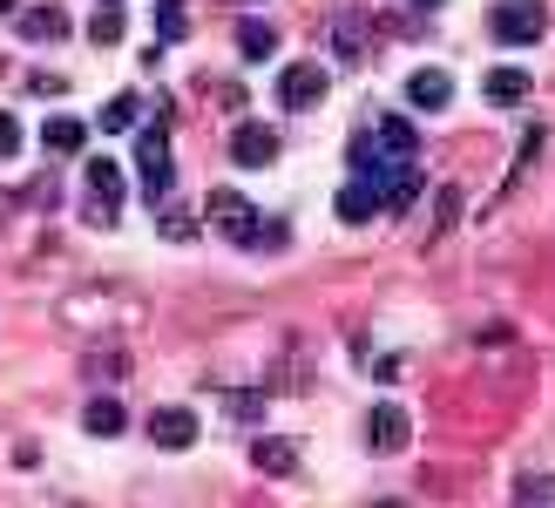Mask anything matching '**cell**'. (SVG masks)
I'll list each match as a JSON object with an SVG mask.
<instances>
[{"label":"cell","mask_w":555,"mask_h":508,"mask_svg":"<svg viewBox=\"0 0 555 508\" xmlns=\"http://www.w3.org/2000/svg\"><path fill=\"white\" fill-rule=\"evenodd\" d=\"M406 441H413V420H406V407L379 401V407L366 414V447H373V455H400Z\"/></svg>","instance_id":"52a82bcc"},{"label":"cell","mask_w":555,"mask_h":508,"mask_svg":"<svg viewBox=\"0 0 555 508\" xmlns=\"http://www.w3.org/2000/svg\"><path fill=\"white\" fill-rule=\"evenodd\" d=\"M21 14V35L27 41H62L68 35V14L62 8H14Z\"/></svg>","instance_id":"4fadbf2b"},{"label":"cell","mask_w":555,"mask_h":508,"mask_svg":"<svg viewBox=\"0 0 555 508\" xmlns=\"http://www.w3.org/2000/svg\"><path fill=\"white\" fill-rule=\"evenodd\" d=\"M413 8H440V0H413Z\"/></svg>","instance_id":"4316f807"},{"label":"cell","mask_w":555,"mask_h":508,"mask_svg":"<svg viewBox=\"0 0 555 508\" xmlns=\"http://www.w3.org/2000/svg\"><path fill=\"white\" fill-rule=\"evenodd\" d=\"M81 428H89V434H102V441H116V434L129 428V414H122L116 401H89V414H81Z\"/></svg>","instance_id":"ac0fdd59"},{"label":"cell","mask_w":555,"mask_h":508,"mask_svg":"<svg viewBox=\"0 0 555 508\" xmlns=\"http://www.w3.org/2000/svg\"><path fill=\"white\" fill-rule=\"evenodd\" d=\"M237 48H244V62H271V54H278V27H264V21H237Z\"/></svg>","instance_id":"9a60e30c"},{"label":"cell","mask_w":555,"mask_h":508,"mask_svg":"<svg viewBox=\"0 0 555 508\" xmlns=\"http://www.w3.org/2000/svg\"><path fill=\"white\" fill-rule=\"evenodd\" d=\"M156 27H163V41H183V0H163Z\"/></svg>","instance_id":"7402d4cb"},{"label":"cell","mask_w":555,"mask_h":508,"mask_svg":"<svg viewBox=\"0 0 555 508\" xmlns=\"http://www.w3.org/2000/svg\"><path fill=\"white\" fill-rule=\"evenodd\" d=\"M163 238H197V217H190V211H163Z\"/></svg>","instance_id":"603a6c76"},{"label":"cell","mask_w":555,"mask_h":508,"mask_svg":"<svg viewBox=\"0 0 555 508\" xmlns=\"http://www.w3.org/2000/svg\"><path fill=\"white\" fill-rule=\"evenodd\" d=\"M332 54H339V62H359V54H366V27H359V14L332 21Z\"/></svg>","instance_id":"2e32d148"},{"label":"cell","mask_w":555,"mask_h":508,"mask_svg":"<svg viewBox=\"0 0 555 508\" xmlns=\"http://www.w3.org/2000/svg\"><path fill=\"white\" fill-rule=\"evenodd\" d=\"M81 183H89V224H116V204H122V169L108 163V156H95Z\"/></svg>","instance_id":"8992f818"},{"label":"cell","mask_w":555,"mask_h":508,"mask_svg":"<svg viewBox=\"0 0 555 508\" xmlns=\"http://www.w3.org/2000/svg\"><path fill=\"white\" fill-rule=\"evenodd\" d=\"M508 501L515 508H555V474H521Z\"/></svg>","instance_id":"d6986e66"},{"label":"cell","mask_w":555,"mask_h":508,"mask_svg":"<svg viewBox=\"0 0 555 508\" xmlns=\"http://www.w3.org/2000/svg\"><path fill=\"white\" fill-rule=\"evenodd\" d=\"M135 177H143L150 196H170V129L163 123H150L135 136Z\"/></svg>","instance_id":"277c9868"},{"label":"cell","mask_w":555,"mask_h":508,"mask_svg":"<svg viewBox=\"0 0 555 508\" xmlns=\"http://www.w3.org/2000/svg\"><path fill=\"white\" fill-rule=\"evenodd\" d=\"M413 156H421V143H413V129H406L400 116H379L373 136L359 129V143H352V169L386 196V204H413V190H421V169H413Z\"/></svg>","instance_id":"6da1fadb"},{"label":"cell","mask_w":555,"mask_h":508,"mask_svg":"<svg viewBox=\"0 0 555 508\" xmlns=\"http://www.w3.org/2000/svg\"><path fill=\"white\" fill-rule=\"evenodd\" d=\"M406 102L421 109V116H440V109L454 102V75H448V68H413V81H406Z\"/></svg>","instance_id":"9c48e42d"},{"label":"cell","mask_w":555,"mask_h":508,"mask_svg":"<svg viewBox=\"0 0 555 508\" xmlns=\"http://www.w3.org/2000/svg\"><path fill=\"white\" fill-rule=\"evenodd\" d=\"M150 441L170 447V455H183V447L197 441V414H190V407H156L150 414Z\"/></svg>","instance_id":"30bf717a"},{"label":"cell","mask_w":555,"mask_h":508,"mask_svg":"<svg viewBox=\"0 0 555 508\" xmlns=\"http://www.w3.org/2000/svg\"><path fill=\"white\" fill-rule=\"evenodd\" d=\"M542 27H548V8H542V0H502V8L488 14V35L502 41V48H529V41H542Z\"/></svg>","instance_id":"7a4b0ae2"},{"label":"cell","mask_w":555,"mask_h":508,"mask_svg":"<svg viewBox=\"0 0 555 508\" xmlns=\"http://www.w3.org/2000/svg\"><path fill=\"white\" fill-rule=\"evenodd\" d=\"M14 8H21V0H0V14H14Z\"/></svg>","instance_id":"d4e9b609"},{"label":"cell","mask_w":555,"mask_h":508,"mask_svg":"<svg viewBox=\"0 0 555 508\" xmlns=\"http://www.w3.org/2000/svg\"><path fill=\"white\" fill-rule=\"evenodd\" d=\"M41 143H48V150H81V143H89V129H81L75 116H48V123H41Z\"/></svg>","instance_id":"ffe728a7"},{"label":"cell","mask_w":555,"mask_h":508,"mask_svg":"<svg viewBox=\"0 0 555 508\" xmlns=\"http://www.w3.org/2000/svg\"><path fill=\"white\" fill-rule=\"evenodd\" d=\"M231 163H237V169H264V163H278V129H271V123H237V136H231Z\"/></svg>","instance_id":"ba28073f"},{"label":"cell","mask_w":555,"mask_h":508,"mask_svg":"<svg viewBox=\"0 0 555 508\" xmlns=\"http://www.w3.org/2000/svg\"><path fill=\"white\" fill-rule=\"evenodd\" d=\"M488 102L494 109H521V102H529V75H521V68H494L488 75Z\"/></svg>","instance_id":"5bb4252c"},{"label":"cell","mask_w":555,"mask_h":508,"mask_svg":"<svg viewBox=\"0 0 555 508\" xmlns=\"http://www.w3.org/2000/svg\"><path fill=\"white\" fill-rule=\"evenodd\" d=\"M373 508H406V501H373Z\"/></svg>","instance_id":"484cf974"},{"label":"cell","mask_w":555,"mask_h":508,"mask_svg":"<svg viewBox=\"0 0 555 508\" xmlns=\"http://www.w3.org/2000/svg\"><path fill=\"white\" fill-rule=\"evenodd\" d=\"M14 150H21V123L0 109V156H14Z\"/></svg>","instance_id":"cb8c5ba5"},{"label":"cell","mask_w":555,"mask_h":508,"mask_svg":"<svg viewBox=\"0 0 555 508\" xmlns=\"http://www.w3.org/2000/svg\"><path fill=\"white\" fill-rule=\"evenodd\" d=\"M135 123H143V96H116V102L95 116V129H108V136H122V129H135Z\"/></svg>","instance_id":"e0dca14e"},{"label":"cell","mask_w":555,"mask_h":508,"mask_svg":"<svg viewBox=\"0 0 555 508\" xmlns=\"http://www.w3.org/2000/svg\"><path fill=\"white\" fill-rule=\"evenodd\" d=\"M89 35H95V48H108V41H122V8H116V0H102V14L89 21Z\"/></svg>","instance_id":"44dd1931"},{"label":"cell","mask_w":555,"mask_h":508,"mask_svg":"<svg viewBox=\"0 0 555 508\" xmlns=\"http://www.w3.org/2000/svg\"><path fill=\"white\" fill-rule=\"evenodd\" d=\"M325 81H332V75H325L319 62H292L285 75H278V102H285L292 116H305V109L325 102Z\"/></svg>","instance_id":"5b68a950"},{"label":"cell","mask_w":555,"mask_h":508,"mask_svg":"<svg viewBox=\"0 0 555 508\" xmlns=\"http://www.w3.org/2000/svg\"><path fill=\"white\" fill-rule=\"evenodd\" d=\"M251 468L271 474V482H285V474H298V447L278 441V434H258V441H251Z\"/></svg>","instance_id":"8fae6325"},{"label":"cell","mask_w":555,"mask_h":508,"mask_svg":"<svg viewBox=\"0 0 555 508\" xmlns=\"http://www.w3.org/2000/svg\"><path fill=\"white\" fill-rule=\"evenodd\" d=\"M379 204H386V196H379L366 177H359V183L339 190V224H366V217H379Z\"/></svg>","instance_id":"7c38bea8"},{"label":"cell","mask_w":555,"mask_h":508,"mask_svg":"<svg viewBox=\"0 0 555 508\" xmlns=\"http://www.w3.org/2000/svg\"><path fill=\"white\" fill-rule=\"evenodd\" d=\"M204 217L224 231L231 244H258V238H278V231H264L258 224V204H244L237 190H210V204H204Z\"/></svg>","instance_id":"3957f363"}]
</instances>
